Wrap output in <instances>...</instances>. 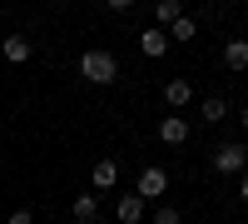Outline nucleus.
Listing matches in <instances>:
<instances>
[{
	"label": "nucleus",
	"mask_w": 248,
	"mask_h": 224,
	"mask_svg": "<svg viewBox=\"0 0 248 224\" xmlns=\"http://www.w3.org/2000/svg\"><path fill=\"white\" fill-rule=\"evenodd\" d=\"M223 65L229 70H248V40H223Z\"/></svg>",
	"instance_id": "6e6552de"
},
{
	"label": "nucleus",
	"mask_w": 248,
	"mask_h": 224,
	"mask_svg": "<svg viewBox=\"0 0 248 224\" xmlns=\"http://www.w3.org/2000/svg\"><path fill=\"white\" fill-rule=\"evenodd\" d=\"M10 224H30V209H15V214H10Z\"/></svg>",
	"instance_id": "dca6fc26"
},
{
	"label": "nucleus",
	"mask_w": 248,
	"mask_h": 224,
	"mask_svg": "<svg viewBox=\"0 0 248 224\" xmlns=\"http://www.w3.org/2000/svg\"><path fill=\"white\" fill-rule=\"evenodd\" d=\"M154 224H179V209H174V205H164V209L154 214Z\"/></svg>",
	"instance_id": "2eb2a0df"
},
{
	"label": "nucleus",
	"mask_w": 248,
	"mask_h": 224,
	"mask_svg": "<svg viewBox=\"0 0 248 224\" xmlns=\"http://www.w3.org/2000/svg\"><path fill=\"white\" fill-rule=\"evenodd\" d=\"M164 190H169V174H164L159 165H144L139 179H134V194H139V199H159Z\"/></svg>",
	"instance_id": "f03ea898"
},
{
	"label": "nucleus",
	"mask_w": 248,
	"mask_h": 224,
	"mask_svg": "<svg viewBox=\"0 0 248 224\" xmlns=\"http://www.w3.org/2000/svg\"><path fill=\"white\" fill-rule=\"evenodd\" d=\"M164 35H169V45H174V40H194V20H189V15H179Z\"/></svg>",
	"instance_id": "ddd939ff"
},
{
	"label": "nucleus",
	"mask_w": 248,
	"mask_h": 224,
	"mask_svg": "<svg viewBox=\"0 0 248 224\" xmlns=\"http://www.w3.org/2000/svg\"><path fill=\"white\" fill-rule=\"evenodd\" d=\"M164 100H169L174 110H184L194 100V80H169V85H164Z\"/></svg>",
	"instance_id": "0eeeda50"
},
{
	"label": "nucleus",
	"mask_w": 248,
	"mask_h": 224,
	"mask_svg": "<svg viewBox=\"0 0 248 224\" xmlns=\"http://www.w3.org/2000/svg\"><path fill=\"white\" fill-rule=\"evenodd\" d=\"M119 219H124V224H139V219H144V199H139V194H124V199H119Z\"/></svg>",
	"instance_id": "9b49d317"
},
{
	"label": "nucleus",
	"mask_w": 248,
	"mask_h": 224,
	"mask_svg": "<svg viewBox=\"0 0 248 224\" xmlns=\"http://www.w3.org/2000/svg\"><path fill=\"white\" fill-rule=\"evenodd\" d=\"M238 194H243V205H248V174H243V185H238Z\"/></svg>",
	"instance_id": "f3484780"
},
{
	"label": "nucleus",
	"mask_w": 248,
	"mask_h": 224,
	"mask_svg": "<svg viewBox=\"0 0 248 224\" xmlns=\"http://www.w3.org/2000/svg\"><path fill=\"white\" fill-rule=\"evenodd\" d=\"M179 15H184V10H179V0H159V5H154V20H159V30H169Z\"/></svg>",
	"instance_id": "f8f14e48"
},
{
	"label": "nucleus",
	"mask_w": 248,
	"mask_h": 224,
	"mask_svg": "<svg viewBox=\"0 0 248 224\" xmlns=\"http://www.w3.org/2000/svg\"><path fill=\"white\" fill-rule=\"evenodd\" d=\"M79 75L90 80V85H114V75H119V60L109 50H90L85 60H79Z\"/></svg>",
	"instance_id": "f257e3e1"
},
{
	"label": "nucleus",
	"mask_w": 248,
	"mask_h": 224,
	"mask_svg": "<svg viewBox=\"0 0 248 224\" xmlns=\"http://www.w3.org/2000/svg\"><path fill=\"white\" fill-rule=\"evenodd\" d=\"M223 115H229V100H218V95H214V100H203V120H209V125H218Z\"/></svg>",
	"instance_id": "4468645a"
},
{
	"label": "nucleus",
	"mask_w": 248,
	"mask_h": 224,
	"mask_svg": "<svg viewBox=\"0 0 248 224\" xmlns=\"http://www.w3.org/2000/svg\"><path fill=\"white\" fill-rule=\"evenodd\" d=\"M119 185V165H114V159H99V165H94V190H114Z\"/></svg>",
	"instance_id": "1a4fd4ad"
},
{
	"label": "nucleus",
	"mask_w": 248,
	"mask_h": 224,
	"mask_svg": "<svg viewBox=\"0 0 248 224\" xmlns=\"http://www.w3.org/2000/svg\"><path fill=\"white\" fill-rule=\"evenodd\" d=\"M243 165H248V150L233 145V139L214 150V170H218V174H243Z\"/></svg>",
	"instance_id": "7ed1b4c3"
},
{
	"label": "nucleus",
	"mask_w": 248,
	"mask_h": 224,
	"mask_svg": "<svg viewBox=\"0 0 248 224\" xmlns=\"http://www.w3.org/2000/svg\"><path fill=\"white\" fill-rule=\"evenodd\" d=\"M70 214H75L79 224H99V194H79V199H70Z\"/></svg>",
	"instance_id": "423d86ee"
},
{
	"label": "nucleus",
	"mask_w": 248,
	"mask_h": 224,
	"mask_svg": "<svg viewBox=\"0 0 248 224\" xmlns=\"http://www.w3.org/2000/svg\"><path fill=\"white\" fill-rule=\"evenodd\" d=\"M159 139H164V145H184V139H189V120H184V115L159 120Z\"/></svg>",
	"instance_id": "20e7f679"
},
{
	"label": "nucleus",
	"mask_w": 248,
	"mask_h": 224,
	"mask_svg": "<svg viewBox=\"0 0 248 224\" xmlns=\"http://www.w3.org/2000/svg\"><path fill=\"white\" fill-rule=\"evenodd\" d=\"M139 50L149 55V60H159L164 50H169V35H164L159 25H144V35H139Z\"/></svg>",
	"instance_id": "39448f33"
},
{
	"label": "nucleus",
	"mask_w": 248,
	"mask_h": 224,
	"mask_svg": "<svg viewBox=\"0 0 248 224\" xmlns=\"http://www.w3.org/2000/svg\"><path fill=\"white\" fill-rule=\"evenodd\" d=\"M238 125H243V130H248V105H243V115H238Z\"/></svg>",
	"instance_id": "a211bd4d"
},
{
	"label": "nucleus",
	"mask_w": 248,
	"mask_h": 224,
	"mask_svg": "<svg viewBox=\"0 0 248 224\" xmlns=\"http://www.w3.org/2000/svg\"><path fill=\"white\" fill-rule=\"evenodd\" d=\"M5 60L25 65V60H30V40H25V35H5Z\"/></svg>",
	"instance_id": "9d476101"
}]
</instances>
